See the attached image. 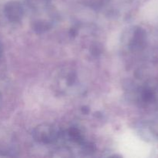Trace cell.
I'll use <instances>...</instances> for the list:
<instances>
[{
    "instance_id": "6",
    "label": "cell",
    "mask_w": 158,
    "mask_h": 158,
    "mask_svg": "<svg viewBox=\"0 0 158 158\" xmlns=\"http://www.w3.org/2000/svg\"><path fill=\"white\" fill-rule=\"evenodd\" d=\"M82 110H83V111L85 113V114H87V113L89 112V109L86 107H83V109Z\"/></svg>"
},
{
    "instance_id": "2",
    "label": "cell",
    "mask_w": 158,
    "mask_h": 158,
    "mask_svg": "<svg viewBox=\"0 0 158 158\" xmlns=\"http://www.w3.org/2000/svg\"><path fill=\"white\" fill-rule=\"evenodd\" d=\"M4 13L6 18L12 23L21 21L23 16V8L18 1H10L4 7Z\"/></svg>"
},
{
    "instance_id": "7",
    "label": "cell",
    "mask_w": 158,
    "mask_h": 158,
    "mask_svg": "<svg viewBox=\"0 0 158 158\" xmlns=\"http://www.w3.org/2000/svg\"><path fill=\"white\" fill-rule=\"evenodd\" d=\"M1 103H2V96L0 94V106H1Z\"/></svg>"
},
{
    "instance_id": "5",
    "label": "cell",
    "mask_w": 158,
    "mask_h": 158,
    "mask_svg": "<svg viewBox=\"0 0 158 158\" xmlns=\"http://www.w3.org/2000/svg\"><path fill=\"white\" fill-rule=\"evenodd\" d=\"M2 53H3L2 45V43H0V58H1V57H2Z\"/></svg>"
},
{
    "instance_id": "4",
    "label": "cell",
    "mask_w": 158,
    "mask_h": 158,
    "mask_svg": "<svg viewBox=\"0 0 158 158\" xmlns=\"http://www.w3.org/2000/svg\"><path fill=\"white\" fill-rule=\"evenodd\" d=\"M49 27H50V26L47 22L39 21L35 23L33 29H35L37 33H43V32L47 31L49 29Z\"/></svg>"
},
{
    "instance_id": "1",
    "label": "cell",
    "mask_w": 158,
    "mask_h": 158,
    "mask_svg": "<svg viewBox=\"0 0 158 158\" xmlns=\"http://www.w3.org/2000/svg\"><path fill=\"white\" fill-rule=\"evenodd\" d=\"M60 137V132L51 124H41L35 128L33 137L36 141L43 143H51L55 142Z\"/></svg>"
},
{
    "instance_id": "3",
    "label": "cell",
    "mask_w": 158,
    "mask_h": 158,
    "mask_svg": "<svg viewBox=\"0 0 158 158\" xmlns=\"http://www.w3.org/2000/svg\"><path fill=\"white\" fill-rule=\"evenodd\" d=\"M67 135L69 138L73 142L80 144H84V138H83V134H81L80 131L76 127H71L68 130Z\"/></svg>"
}]
</instances>
